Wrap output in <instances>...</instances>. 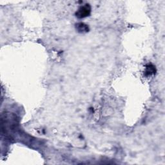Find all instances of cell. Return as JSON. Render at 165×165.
Instances as JSON below:
<instances>
[{"label": "cell", "instance_id": "1", "mask_svg": "<svg viewBox=\"0 0 165 165\" xmlns=\"http://www.w3.org/2000/svg\"><path fill=\"white\" fill-rule=\"evenodd\" d=\"M91 12V7L89 4L80 7L76 12V16L78 18H84L89 16Z\"/></svg>", "mask_w": 165, "mask_h": 165}, {"label": "cell", "instance_id": "2", "mask_svg": "<svg viewBox=\"0 0 165 165\" xmlns=\"http://www.w3.org/2000/svg\"><path fill=\"white\" fill-rule=\"evenodd\" d=\"M76 29L80 33H86L89 31V27L83 23H79L76 25Z\"/></svg>", "mask_w": 165, "mask_h": 165}, {"label": "cell", "instance_id": "3", "mask_svg": "<svg viewBox=\"0 0 165 165\" xmlns=\"http://www.w3.org/2000/svg\"><path fill=\"white\" fill-rule=\"evenodd\" d=\"M155 73V68L152 65H149L147 67L145 71V74L147 76H150L152 74H154Z\"/></svg>", "mask_w": 165, "mask_h": 165}]
</instances>
